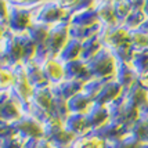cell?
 <instances>
[]
</instances>
